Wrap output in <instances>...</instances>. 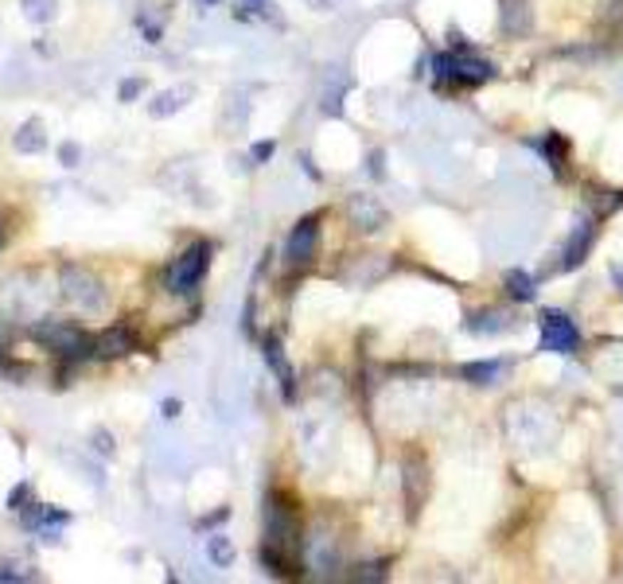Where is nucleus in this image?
<instances>
[{"label":"nucleus","mask_w":623,"mask_h":584,"mask_svg":"<svg viewBox=\"0 0 623 584\" xmlns=\"http://www.w3.org/2000/svg\"><path fill=\"white\" fill-rule=\"evenodd\" d=\"M63 288H66V296H70L74 304H82V308H98L102 304V285H98L94 277H86L82 269H74V265H66L63 269Z\"/></svg>","instance_id":"obj_5"},{"label":"nucleus","mask_w":623,"mask_h":584,"mask_svg":"<svg viewBox=\"0 0 623 584\" xmlns=\"http://www.w3.org/2000/svg\"><path fill=\"white\" fill-rule=\"evenodd\" d=\"M592 238H596V226H592V222H580V226L572 230V238L565 241V257H561L565 269H577V265L585 261V254L592 249Z\"/></svg>","instance_id":"obj_6"},{"label":"nucleus","mask_w":623,"mask_h":584,"mask_svg":"<svg viewBox=\"0 0 623 584\" xmlns=\"http://www.w3.org/2000/svg\"><path fill=\"white\" fill-rule=\"evenodd\" d=\"M98 448H102V452H105V456H110V452H113V444H110V437H105V432H98Z\"/></svg>","instance_id":"obj_18"},{"label":"nucleus","mask_w":623,"mask_h":584,"mask_svg":"<svg viewBox=\"0 0 623 584\" xmlns=\"http://www.w3.org/2000/svg\"><path fill=\"white\" fill-rule=\"evenodd\" d=\"M78 156H82V148H78V145H70V140H66V145L59 148V160L66 164V168H74V164H78Z\"/></svg>","instance_id":"obj_13"},{"label":"nucleus","mask_w":623,"mask_h":584,"mask_svg":"<svg viewBox=\"0 0 623 584\" xmlns=\"http://www.w3.org/2000/svg\"><path fill=\"white\" fill-rule=\"evenodd\" d=\"M140 90H145V82H140V78H132V82H121V98H125V102H129V98H137Z\"/></svg>","instance_id":"obj_16"},{"label":"nucleus","mask_w":623,"mask_h":584,"mask_svg":"<svg viewBox=\"0 0 623 584\" xmlns=\"http://www.w3.org/2000/svg\"><path fill=\"white\" fill-rule=\"evenodd\" d=\"M23 4H28V12H36L39 20H47V16H51V8H55V0H23Z\"/></svg>","instance_id":"obj_14"},{"label":"nucleus","mask_w":623,"mask_h":584,"mask_svg":"<svg viewBox=\"0 0 623 584\" xmlns=\"http://www.w3.org/2000/svg\"><path fill=\"white\" fill-rule=\"evenodd\" d=\"M498 374V363H468L464 366V378H471V382H491Z\"/></svg>","instance_id":"obj_11"},{"label":"nucleus","mask_w":623,"mask_h":584,"mask_svg":"<svg viewBox=\"0 0 623 584\" xmlns=\"http://www.w3.org/2000/svg\"><path fill=\"white\" fill-rule=\"evenodd\" d=\"M179 413V402H164V417H176Z\"/></svg>","instance_id":"obj_19"},{"label":"nucleus","mask_w":623,"mask_h":584,"mask_svg":"<svg viewBox=\"0 0 623 584\" xmlns=\"http://www.w3.org/2000/svg\"><path fill=\"white\" fill-rule=\"evenodd\" d=\"M616 285H619V292H623V269H616Z\"/></svg>","instance_id":"obj_20"},{"label":"nucleus","mask_w":623,"mask_h":584,"mask_svg":"<svg viewBox=\"0 0 623 584\" xmlns=\"http://www.w3.org/2000/svg\"><path fill=\"white\" fill-rule=\"evenodd\" d=\"M506 288H511L514 300H534V281H530L522 269H511V273H506Z\"/></svg>","instance_id":"obj_9"},{"label":"nucleus","mask_w":623,"mask_h":584,"mask_svg":"<svg viewBox=\"0 0 623 584\" xmlns=\"http://www.w3.org/2000/svg\"><path fill=\"white\" fill-rule=\"evenodd\" d=\"M433 66H436V74L440 78H448V82H487L491 78V66L487 63H479V58H460V55H436L433 58Z\"/></svg>","instance_id":"obj_3"},{"label":"nucleus","mask_w":623,"mask_h":584,"mask_svg":"<svg viewBox=\"0 0 623 584\" xmlns=\"http://www.w3.org/2000/svg\"><path fill=\"white\" fill-rule=\"evenodd\" d=\"M16 148H20V152H39V148H43V132H39V125H23L20 137H16Z\"/></svg>","instance_id":"obj_10"},{"label":"nucleus","mask_w":623,"mask_h":584,"mask_svg":"<svg viewBox=\"0 0 623 584\" xmlns=\"http://www.w3.org/2000/svg\"><path fill=\"white\" fill-rule=\"evenodd\" d=\"M315 238H320V222L315 219L296 222V230L288 234V241H285V257L293 265H308L312 254H315Z\"/></svg>","instance_id":"obj_4"},{"label":"nucleus","mask_w":623,"mask_h":584,"mask_svg":"<svg viewBox=\"0 0 623 584\" xmlns=\"http://www.w3.org/2000/svg\"><path fill=\"white\" fill-rule=\"evenodd\" d=\"M211 561L214 565H230L234 561V549H230L226 538H211Z\"/></svg>","instance_id":"obj_12"},{"label":"nucleus","mask_w":623,"mask_h":584,"mask_svg":"<svg viewBox=\"0 0 623 584\" xmlns=\"http://www.w3.org/2000/svg\"><path fill=\"white\" fill-rule=\"evenodd\" d=\"M206 4H211V0H206Z\"/></svg>","instance_id":"obj_21"},{"label":"nucleus","mask_w":623,"mask_h":584,"mask_svg":"<svg viewBox=\"0 0 623 584\" xmlns=\"http://www.w3.org/2000/svg\"><path fill=\"white\" fill-rule=\"evenodd\" d=\"M28 491H31V483H20V487L8 495V506H12V511H23V499H28Z\"/></svg>","instance_id":"obj_15"},{"label":"nucleus","mask_w":623,"mask_h":584,"mask_svg":"<svg viewBox=\"0 0 623 584\" xmlns=\"http://www.w3.org/2000/svg\"><path fill=\"white\" fill-rule=\"evenodd\" d=\"M265 358H269V366L277 370V378H281V390H285L288 397H293V366L285 363V355H281V343L277 339H265Z\"/></svg>","instance_id":"obj_7"},{"label":"nucleus","mask_w":623,"mask_h":584,"mask_svg":"<svg viewBox=\"0 0 623 584\" xmlns=\"http://www.w3.org/2000/svg\"><path fill=\"white\" fill-rule=\"evenodd\" d=\"M94 343H98L102 355H125V350H132V339H129V331L125 328H110L105 335H98Z\"/></svg>","instance_id":"obj_8"},{"label":"nucleus","mask_w":623,"mask_h":584,"mask_svg":"<svg viewBox=\"0 0 623 584\" xmlns=\"http://www.w3.org/2000/svg\"><path fill=\"white\" fill-rule=\"evenodd\" d=\"M542 347L553 355H572L580 347V331L565 312H542Z\"/></svg>","instance_id":"obj_2"},{"label":"nucleus","mask_w":623,"mask_h":584,"mask_svg":"<svg viewBox=\"0 0 623 584\" xmlns=\"http://www.w3.org/2000/svg\"><path fill=\"white\" fill-rule=\"evenodd\" d=\"M206 265H211V246H206V241H199V246H191L187 254L168 269V288L176 292V296L195 292L199 281H203V273H206Z\"/></svg>","instance_id":"obj_1"},{"label":"nucleus","mask_w":623,"mask_h":584,"mask_svg":"<svg viewBox=\"0 0 623 584\" xmlns=\"http://www.w3.org/2000/svg\"><path fill=\"white\" fill-rule=\"evenodd\" d=\"M269 156H273V145H269V140H265V145H257V148H253V160H269Z\"/></svg>","instance_id":"obj_17"}]
</instances>
